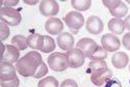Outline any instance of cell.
I'll use <instances>...</instances> for the list:
<instances>
[{"label": "cell", "instance_id": "6da1fadb", "mask_svg": "<svg viewBox=\"0 0 130 87\" xmlns=\"http://www.w3.org/2000/svg\"><path fill=\"white\" fill-rule=\"evenodd\" d=\"M43 63L41 54L36 51H30L16 63L17 72L22 77H34L38 68Z\"/></svg>", "mask_w": 130, "mask_h": 87}, {"label": "cell", "instance_id": "7a4b0ae2", "mask_svg": "<svg viewBox=\"0 0 130 87\" xmlns=\"http://www.w3.org/2000/svg\"><path fill=\"white\" fill-rule=\"evenodd\" d=\"M49 68L54 72H63L69 68V61L67 54L55 52L50 54L47 58Z\"/></svg>", "mask_w": 130, "mask_h": 87}, {"label": "cell", "instance_id": "3957f363", "mask_svg": "<svg viewBox=\"0 0 130 87\" xmlns=\"http://www.w3.org/2000/svg\"><path fill=\"white\" fill-rule=\"evenodd\" d=\"M0 18L1 21L5 22L8 26H17L22 20V16L17 9L5 6L0 8Z\"/></svg>", "mask_w": 130, "mask_h": 87}, {"label": "cell", "instance_id": "277c9868", "mask_svg": "<svg viewBox=\"0 0 130 87\" xmlns=\"http://www.w3.org/2000/svg\"><path fill=\"white\" fill-rule=\"evenodd\" d=\"M63 21L67 24V26L75 33H77L84 24V18L81 13L78 12H69L63 17Z\"/></svg>", "mask_w": 130, "mask_h": 87}, {"label": "cell", "instance_id": "5b68a950", "mask_svg": "<svg viewBox=\"0 0 130 87\" xmlns=\"http://www.w3.org/2000/svg\"><path fill=\"white\" fill-rule=\"evenodd\" d=\"M67 57L69 61V68L71 69H78L82 67L85 60L84 53L78 48H73L72 50L68 51Z\"/></svg>", "mask_w": 130, "mask_h": 87}, {"label": "cell", "instance_id": "8992f818", "mask_svg": "<svg viewBox=\"0 0 130 87\" xmlns=\"http://www.w3.org/2000/svg\"><path fill=\"white\" fill-rule=\"evenodd\" d=\"M101 45L107 52H117L121 47V41L117 35L106 33L101 38Z\"/></svg>", "mask_w": 130, "mask_h": 87}, {"label": "cell", "instance_id": "52a82bcc", "mask_svg": "<svg viewBox=\"0 0 130 87\" xmlns=\"http://www.w3.org/2000/svg\"><path fill=\"white\" fill-rule=\"evenodd\" d=\"M59 12V5L54 0H43L40 2V13L44 17H53Z\"/></svg>", "mask_w": 130, "mask_h": 87}, {"label": "cell", "instance_id": "ba28073f", "mask_svg": "<svg viewBox=\"0 0 130 87\" xmlns=\"http://www.w3.org/2000/svg\"><path fill=\"white\" fill-rule=\"evenodd\" d=\"M76 48L80 49L84 53L85 57L90 58L93 55V53L96 51V49L98 48V45H97V42L94 39L88 38V37H83V38H81L77 41Z\"/></svg>", "mask_w": 130, "mask_h": 87}, {"label": "cell", "instance_id": "9c48e42d", "mask_svg": "<svg viewBox=\"0 0 130 87\" xmlns=\"http://www.w3.org/2000/svg\"><path fill=\"white\" fill-rule=\"evenodd\" d=\"M17 77V69L13 63L1 61L0 63V81H8Z\"/></svg>", "mask_w": 130, "mask_h": 87}, {"label": "cell", "instance_id": "30bf717a", "mask_svg": "<svg viewBox=\"0 0 130 87\" xmlns=\"http://www.w3.org/2000/svg\"><path fill=\"white\" fill-rule=\"evenodd\" d=\"M103 21L97 16H91L85 21V28L92 34H99L103 30Z\"/></svg>", "mask_w": 130, "mask_h": 87}, {"label": "cell", "instance_id": "8fae6325", "mask_svg": "<svg viewBox=\"0 0 130 87\" xmlns=\"http://www.w3.org/2000/svg\"><path fill=\"white\" fill-rule=\"evenodd\" d=\"M111 76H112L111 71L109 69H106L104 71H99V72L92 73L91 81L96 86H102L111 78Z\"/></svg>", "mask_w": 130, "mask_h": 87}, {"label": "cell", "instance_id": "7c38bea8", "mask_svg": "<svg viewBox=\"0 0 130 87\" xmlns=\"http://www.w3.org/2000/svg\"><path fill=\"white\" fill-rule=\"evenodd\" d=\"M45 29L49 34L52 35H59L63 29L62 22L57 18H50L45 23Z\"/></svg>", "mask_w": 130, "mask_h": 87}, {"label": "cell", "instance_id": "4fadbf2b", "mask_svg": "<svg viewBox=\"0 0 130 87\" xmlns=\"http://www.w3.org/2000/svg\"><path fill=\"white\" fill-rule=\"evenodd\" d=\"M57 45L63 51H70L74 47V37L69 32H61L57 37Z\"/></svg>", "mask_w": 130, "mask_h": 87}, {"label": "cell", "instance_id": "5bb4252c", "mask_svg": "<svg viewBox=\"0 0 130 87\" xmlns=\"http://www.w3.org/2000/svg\"><path fill=\"white\" fill-rule=\"evenodd\" d=\"M20 59V51L15 48L13 45H6L5 46V52L3 54V56H1V61L14 63L18 62Z\"/></svg>", "mask_w": 130, "mask_h": 87}, {"label": "cell", "instance_id": "9a60e30c", "mask_svg": "<svg viewBox=\"0 0 130 87\" xmlns=\"http://www.w3.org/2000/svg\"><path fill=\"white\" fill-rule=\"evenodd\" d=\"M129 62V57L124 52H117L111 57V63L116 69H124Z\"/></svg>", "mask_w": 130, "mask_h": 87}, {"label": "cell", "instance_id": "2e32d148", "mask_svg": "<svg viewBox=\"0 0 130 87\" xmlns=\"http://www.w3.org/2000/svg\"><path fill=\"white\" fill-rule=\"evenodd\" d=\"M27 44L28 47L32 50H42L43 45H44V35L32 33L27 36Z\"/></svg>", "mask_w": 130, "mask_h": 87}, {"label": "cell", "instance_id": "e0dca14e", "mask_svg": "<svg viewBox=\"0 0 130 87\" xmlns=\"http://www.w3.org/2000/svg\"><path fill=\"white\" fill-rule=\"evenodd\" d=\"M108 29L111 32H113L115 34H121L123 33V31L125 29V24L124 21L122 19H118V18H112L108 21Z\"/></svg>", "mask_w": 130, "mask_h": 87}, {"label": "cell", "instance_id": "ac0fdd59", "mask_svg": "<svg viewBox=\"0 0 130 87\" xmlns=\"http://www.w3.org/2000/svg\"><path fill=\"white\" fill-rule=\"evenodd\" d=\"M12 45L15 48H17L19 51H24L28 47L27 37H25L22 34H16L12 38Z\"/></svg>", "mask_w": 130, "mask_h": 87}, {"label": "cell", "instance_id": "d6986e66", "mask_svg": "<svg viewBox=\"0 0 130 87\" xmlns=\"http://www.w3.org/2000/svg\"><path fill=\"white\" fill-rule=\"evenodd\" d=\"M71 4L78 12H85L91 7L92 1L91 0H72Z\"/></svg>", "mask_w": 130, "mask_h": 87}, {"label": "cell", "instance_id": "ffe728a7", "mask_svg": "<svg viewBox=\"0 0 130 87\" xmlns=\"http://www.w3.org/2000/svg\"><path fill=\"white\" fill-rule=\"evenodd\" d=\"M128 13V7L127 5L125 4V2L121 1V3L119 4L115 9L110 10V14L115 17V18H118V19H121L123 17H125Z\"/></svg>", "mask_w": 130, "mask_h": 87}, {"label": "cell", "instance_id": "44dd1931", "mask_svg": "<svg viewBox=\"0 0 130 87\" xmlns=\"http://www.w3.org/2000/svg\"><path fill=\"white\" fill-rule=\"evenodd\" d=\"M89 69L92 73H95L99 71H104L108 69V67L104 60H91L89 62Z\"/></svg>", "mask_w": 130, "mask_h": 87}, {"label": "cell", "instance_id": "7402d4cb", "mask_svg": "<svg viewBox=\"0 0 130 87\" xmlns=\"http://www.w3.org/2000/svg\"><path fill=\"white\" fill-rule=\"evenodd\" d=\"M55 49V42L54 39L48 35H44V45L42 48V52L43 53H51L52 51H54Z\"/></svg>", "mask_w": 130, "mask_h": 87}, {"label": "cell", "instance_id": "603a6c76", "mask_svg": "<svg viewBox=\"0 0 130 87\" xmlns=\"http://www.w3.org/2000/svg\"><path fill=\"white\" fill-rule=\"evenodd\" d=\"M38 87H58V81L50 76V77H46L44 79H42L39 84H38Z\"/></svg>", "mask_w": 130, "mask_h": 87}, {"label": "cell", "instance_id": "cb8c5ba5", "mask_svg": "<svg viewBox=\"0 0 130 87\" xmlns=\"http://www.w3.org/2000/svg\"><path fill=\"white\" fill-rule=\"evenodd\" d=\"M106 57H107V51L102 46H98V48L93 53V55L90 57V59L91 60H104Z\"/></svg>", "mask_w": 130, "mask_h": 87}, {"label": "cell", "instance_id": "d4e9b609", "mask_svg": "<svg viewBox=\"0 0 130 87\" xmlns=\"http://www.w3.org/2000/svg\"><path fill=\"white\" fill-rule=\"evenodd\" d=\"M9 27L8 25L5 23V22L3 21H0V38H1V40H5L8 36H9Z\"/></svg>", "mask_w": 130, "mask_h": 87}, {"label": "cell", "instance_id": "484cf974", "mask_svg": "<svg viewBox=\"0 0 130 87\" xmlns=\"http://www.w3.org/2000/svg\"><path fill=\"white\" fill-rule=\"evenodd\" d=\"M47 73H48V67L47 65L43 62L40 67L38 68V70H37V72H36V74H35V76H34V78H37V79H40V78H43L44 76H46L47 75Z\"/></svg>", "mask_w": 130, "mask_h": 87}, {"label": "cell", "instance_id": "4316f807", "mask_svg": "<svg viewBox=\"0 0 130 87\" xmlns=\"http://www.w3.org/2000/svg\"><path fill=\"white\" fill-rule=\"evenodd\" d=\"M20 84V80L18 77L8 80V81H0V85L1 87H18Z\"/></svg>", "mask_w": 130, "mask_h": 87}, {"label": "cell", "instance_id": "83f0119b", "mask_svg": "<svg viewBox=\"0 0 130 87\" xmlns=\"http://www.w3.org/2000/svg\"><path fill=\"white\" fill-rule=\"evenodd\" d=\"M120 3H121L120 0H103V4L109 9V12L115 9Z\"/></svg>", "mask_w": 130, "mask_h": 87}, {"label": "cell", "instance_id": "f1b7e54d", "mask_svg": "<svg viewBox=\"0 0 130 87\" xmlns=\"http://www.w3.org/2000/svg\"><path fill=\"white\" fill-rule=\"evenodd\" d=\"M59 87H78V84L76 81H74L72 79H67L62 81V83L60 84Z\"/></svg>", "mask_w": 130, "mask_h": 87}, {"label": "cell", "instance_id": "f546056e", "mask_svg": "<svg viewBox=\"0 0 130 87\" xmlns=\"http://www.w3.org/2000/svg\"><path fill=\"white\" fill-rule=\"evenodd\" d=\"M1 4H3L5 7L13 8L17 4H19V0H1Z\"/></svg>", "mask_w": 130, "mask_h": 87}, {"label": "cell", "instance_id": "4dcf8cb0", "mask_svg": "<svg viewBox=\"0 0 130 87\" xmlns=\"http://www.w3.org/2000/svg\"><path fill=\"white\" fill-rule=\"evenodd\" d=\"M123 45L124 47L130 51V32H128V33H126L124 36H123Z\"/></svg>", "mask_w": 130, "mask_h": 87}, {"label": "cell", "instance_id": "1f68e13d", "mask_svg": "<svg viewBox=\"0 0 130 87\" xmlns=\"http://www.w3.org/2000/svg\"><path fill=\"white\" fill-rule=\"evenodd\" d=\"M124 24H125V28L130 31V15L127 16L126 19L124 20Z\"/></svg>", "mask_w": 130, "mask_h": 87}, {"label": "cell", "instance_id": "d6a6232c", "mask_svg": "<svg viewBox=\"0 0 130 87\" xmlns=\"http://www.w3.org/2000/svg\"><path fill=\"white\" fill-rule=\"evenodd\" d=\"M39 1L38 0H34V1H29V0H24V3L25 4H29V5H35V4H37Z\"/></svg>", "mask_w": 130, "mask_h": 87}, {"label": "cell", "instance_id": "836d02e7", "mask_svg": "<svg viewBox=\"0 0 130 87\" xmlns=\"http://www.w3.org/2000/svg\"><path fill=\"white\" fill-rule=\"evenodd\" d=\"M127 2H128V3H130V0H127Z\"/></svg>", "mask_w": 130, "mask_h": 87}, {"label": "cell", "instance_id": "e575fe53", "mask_svg": "<svg viewBox=\"0 0 130 87\" xmlns=\"http://www.w3.org/2000/svg\"><path fill=\"white\" fill-rule=\"evenodd\" d=\"M129 72H130V63H129Z\"/></svg>", "mask_w": 130, "mask_h": 87}]
</instances>
